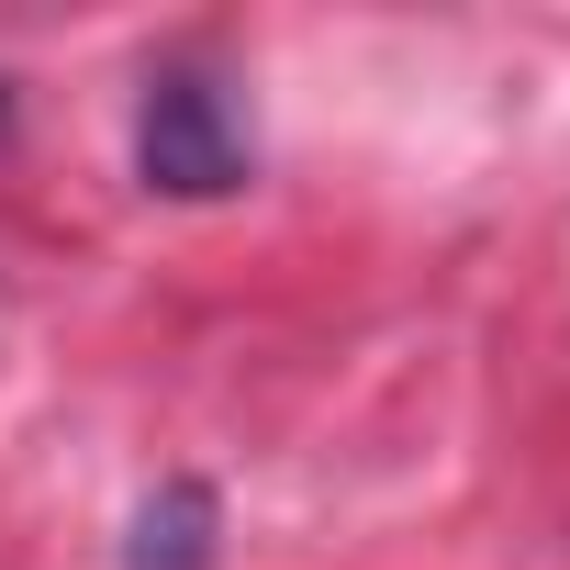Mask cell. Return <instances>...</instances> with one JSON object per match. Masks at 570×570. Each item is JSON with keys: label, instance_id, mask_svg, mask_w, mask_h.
<instances>
[{"label": "cell", "instance_id": "6da1fadb", "mask_svg": "<svg viewBox=\"0 0 570 570\" xmlns=\"http://www.w3.org/2000/svg\"><path fill=\"white\" fill-rule=\"evenodd\" d=\"M135 168H146V190H168V202H224V190L246 179V124H235L224 79L157 68V79H146V112H135Z\"/></svg>", "mask_w": 570, "mask_h": 570}, {"label": "cell", "instance_id": "7a4b0ae2", "mask_svg": "<svg viewBox=\"0 0 570 570\" xmlns=\"http://www.w3.org/2000/svg\"><path fill=\"white\" fill-rule=\"evenodd\" d=\"M124 570H213V492L202 481H157L135 514V559Z\"/></svg>", "mask_w": 570, "mask_h": 570}]
</instances>
